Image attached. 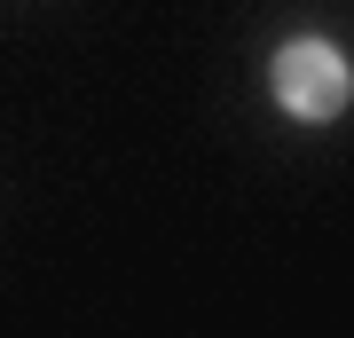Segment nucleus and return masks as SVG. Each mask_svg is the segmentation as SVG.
<instances>
[{
    "mask_svg": "<svg viewBox=\"0 0 354 338\" xmlns=\"http://www.w3.org/2000/svg\"><path fill=\"white\" fill-rule=\"evenodd\" d=\"M268 95H276L283 118L330 126V118L354 111V63L330 48L323 32H299V39H283V48H276V63H268Z\"/></svg>",
    "mask_w": 354,
    "mask_h": 338,
    "instance_id": "1",
    "label": "nucleus"
}]
</instances>
